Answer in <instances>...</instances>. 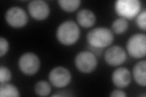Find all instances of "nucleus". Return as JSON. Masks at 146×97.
Here are the masks:
<instances>
[{
	"instance_id": "nucleus-4",
	"label": "nucleus",
	"mask_w": 146,
	"mask_h": 97,
	"mask_svg": "<svg viewBox=\"0 0 146 97\" xmlns=\"http://www.w3.org/2000/svg\"><path fill=\"white\" fill-rule=\"evenodd\" d=\"M127 49L132 57H144L146 55V36L141 34L132 35L127 41Z\"/></svg>"
},
{
	"instance_id": "nucleus-17",
	"label": "nucleus",
	"mask_w": 146,
	"mask_h": 97,
	"mask_svg": "<svg viewBox=\"0 0 146 97\" xmlns=\"http://www.w3.org/2000/svg\"><path fill=\"white\" fill-rule=\"evenodd\" d=\"M129 27V23L126 19L123 18H118L113 22L112 29L115 33L121 34L124 33Z\"/></svg>"
},
{
	"instance_id": "nucleus-3",
	"label": "nucleus",
	"mask_w": 146,
	"mask_h": 97,
	"mask_svg": "<svg viewBox=\"0 0 146 97\" xmlns=\"http://www.w3.org/2000/svg\"><path fill=\"white\" fill-rule=\"evenodd\" d=\"M141 3L138 0H118L115 3V9L117 14L125 19L135 18L140 12Z\"/></svg>"
},
{
	"instance_id": "nucleus-5",
	"label": "nucleus",
	"mask_w": 146,
	"mask_h": 97,
	"mask_svg": "<svg viewBox=\"0 0 146 97\" xmlns=\"http://www.w3.org/2000/svg\"><path fill=\"white\" fill-rule=\"evenodd\" d=\"M75 64L77 69L82 73H89L93 72L98 64L95 55L88 51H82L76 55Z\"/></svg>"
},
{
	"instance_id": "nucleus-1",
	"label": "nucleus",
	"mask_w": 146,
	"mask_h": 97,
	"mask_svg": "<svg viewBox=\"0 0 146 97\" xmlns=\"http://www.w3.org/2000/svg\"><path fill=\"white\" fill-rule=\"evenodd\" d=\"M56 35L58 40L62 44L70 46L79 40L80 29L75 22L66 21L58 26Z\"/></svg>"
},
{
	"instance_id": "nucleus-15",
	"label": "nucleus",
	"mask_w": 146,
	"mask_h": 97,
	"mask_svg": "<svg viewBox=\"0 0 146 97\" xmlns=\"http://www.w3.org/2000/svg\"><path fill=\"white\" fill-rule=\"evenodd\" d=\"M58 3L63 11L71 12L76 11L80 5V0H60Z\"/></svg>"
},
{
	"instance_id": "nucleus-14",
	"label": "nucleus",
	"mask_w": 146,
	"mask_h": 97,
	"mask_svg": "<svg viewBox=\"0 0 146 97\" xmlns=\"http://www.w3.org/2000/svg\"><path fill=\"white\" fill-rule=\"evenodd\" d=\"M0 96L1 97H18L20 93L15 86L3 83L0 86Z\"/></svg>"
},
{
	"instance_id": "nucleus-12",
	"label": "nucleus",
	"mask_w": 146,
	"mask_h": 97,
	"mask_svg": "<svg viewBox=\"0 0 146 97\" xmlns=\"http://www.w3.org/2000/svg\"><path fill=\"white\" fill-rule=\"evenodd\" d=\"M77 20L81 26L89 28L94 24L96 16L92 11L88 9H82L77 13Z\"/></svg>"
},
{
	"instance_id": "nucleus-20",
	"label": "nucleus",
	"mask_w": 146,
	"mask_h": 97,
	"mask_svg": "<svg viewBox=\"0 0 146 97\" xmlns=\"http://www.w3.org/2000/svg\"><path fill=\"white\" fill-rule=\"evenodd\" d=\"M9 49V43L6 38H0V57L6 55Z\"/></svg>"
},
{
	"instance_id": "nucleus-6",
	"label": "nucleus",
	"mask_w": 146,
	"mask_h": 97,
	"mask_svg": "<svg viewBox=\"0 0 146 97\" xmlns=\"http://www.w3.org/2000/svg\"><path fill=\"white\" fill-rule=\"evenodd\" d=\"M21 71L27 75H33L37 72L40 66L38 57L35 53L27 52L21 55L18 61Z\"/></svg>"
},
{
	"instance_id": "nucleus-18",
	"label": "nucleus",
	"mask_w": 146,
	"mask_h": 97,
	"mask_svg": "<svg viewBox=\"0 0 146 97\" xmlns=\"http://www.w3.org/2000/svg\"><path fill=\"white\" fill-rule=\"evenodd\" d=\"M11 72L8 68L1 66L0 67V82L1 84L6 83L11 80Z\"/></svg>"
},
{
	"instance_id": "nucleus-10",
	"label": "nucleus",
	"mask_w": 146,
	"mask_h": 97,
	"mask_svg": "<svg viewBox=\"0 0 146 97\" xmlns=\"http://www.w3.org/2000/svg\"><path fill=\"white\" fill-rule=\"evenodd\" d=\"M27 8L31 16L36 20H45L49 14V6L46 3L42 0H34L31 1Z\"/></svg>"
},
{
	"instance_id": "nucleus-2",
	"label": "nucleus",
	"mask_w": 146,
	"mask_h": 97,
	"mask_svg": "<svg viewBox=\"0 0 146 97\" xmlns=\"http://www.w3.org/2000/svg\"><path fill=\"white\" fill-rule=\"evenodd\" d=\"M112 32L106 27H97L87 35V41L90 46L96 48H103L110 45L113 41Z\"/></svg>"
},
{
	"instance_id": "nucleus-16",
	"label": "nucleus",
	"mask_w": 146,
	"mask_h": 97,
	"mask_svg": "<svg viewBox=\"0 0 146 97\" xmlns=\"http://www.w3.org/2000/svg\"><path fill=\"white\" fill-rule=\"evenodd\" d=\"M51 91V87L49 83L46 81H38L35 86V92L40 96H48Z\"/></svg>"
},
{
	"instance_id": "nucleus-21",
	"label": "nucleus",
	"mask_w": 146,
	"mask_h": 97,
	"mask_svg": "<svg viewBox=\"0 0 146 97\" xmlns=\"http://www.w3.org/2000/svg\"><path fill=\"white\" fill-rule=\"evenodd\" d=\"M110 96L113 97H125L126 94H125V92L124 91H122L121 90L117 89V90H115L113 92H111V94H110Z\"/></svg>"
},
{
	"instance_id": "nucleus-11",
	"label": "nucleus",
	"mask_w": 146,
	"mask_h": 97,
	"mask_svg": "<svg viewBox=\"0 0 146 97\" xmlns=\"http://www.w3.org/2000/svg\"><path fill=\"white\" fill-rule=\"evenodd\" d=\"M112 81L116 87L124 88L129 86L131 81V73L127 68H118L113 73Z\"/></svg>"
},
{
	"instance_id": "nucleus-13",
	"label": "nucleus",
	"mask_w": 146,
	"mask_h": 97,
	"mask_svg": "<svg viewBox=\"0 0 146 97\" xmlns=\"http://www.w3.org/2000/svg\"><path fill=\"white\" fill-rule=\"evenodd\" d=\"M146 61L143 60L136 63L133 69V75L135 81L140 86H145Z\"/></svg>"
},
{
	"instance_id": "nucleus-8",
	"label": "nucleus",
	"mask_w": 146,
	"mask_h": 97,
	"mask_svg": "<svg viewBox=\"0 0 146 97\" xmlns=\"http://www.w3.org/2000/svg\"><path fill=\"white\" fill-rule=\"evenodd\" d=\"M49 80L56 87H64L70 84L71 75L70 71L63 67L54 68L49 74Z\"/></svg>"
},
{
	"instance_id": "nucleus-19",
	"label": "nucleus",
	"mask_w": 146,
	"mask_h": 97,
	"mask_svg": "<svg viewBox=\"0 0 146 97\" xmlns=\"http://www.w3.org/2000/svg\"><path fill=\"white\" fill-rule=\"evenodd\" d=\"M136 23L140 29L144 31L146 30V12L145 10L137 17Z\"/></svg>"
},
{
	"instance_id": "nucleus-7",
	"label": "nucleus",
	"mask_w": 146,
	"mask_h": 97,
	"mask_svg": "<svg viewBox=\"0 0 146 97\" xmlns=\"http://www.w3.org/2000/svg\"><path fill=\"white\" fill-rule=\"evenodd\" d=\"M26 13L23 9L18 7H13L9 9L6 13V20L13 27L20 28L25 26L27 22Z\"/></svg>"
},
{
	"instance_id": "nucleus-9",
	"label": "nucleus",
	"mask_w": 146,
	"mask_h": 97,
	"mask_svg": "<svg viewBox=\"0 0 146 97\" xmlns=\"http://www.w3.org/2000/svg\"><path fill=\"white\" fill-rule=\"evenodd\" d=\"M106 61L112 66H119L124 63L127 58L125 51L119 46H113L108 49L104 54Z\"/></svg>"
}]
</instances>
